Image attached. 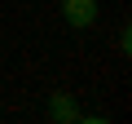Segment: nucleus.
<instances>
[{
	"label": "nucleus",
	"instance_id": "f257e3e1",
	"mask_svg": "<svg viewBox=\"0 0 132 124\" xmlns=\"http://www.w3.org/2000/svg\"><path fill=\"white\" fill-rule=\"evenodd\" d=\"M62 13L71 27H93L97 22V0H62Z\"/></svg>",
	"mask_w": 132,
	"mask_h": 124
},
{
	"label": "nucleus",
	"instance_id": "f03ea898",
	"mask_svg": "<svg viewBox=\"0 0 132 124\" xmlns=\"http://www.w3.org/2000/svg\"><path fill=\"white\" fill-rule=\"evenodd\" d=\"M53 120H79V106L66 98H53Z\"/></svg>",
	"mask_w": 132,
	"mask_h": 124
}]
</instances>
